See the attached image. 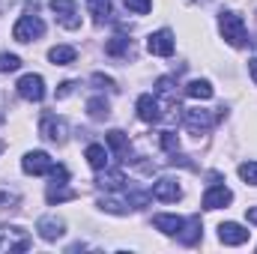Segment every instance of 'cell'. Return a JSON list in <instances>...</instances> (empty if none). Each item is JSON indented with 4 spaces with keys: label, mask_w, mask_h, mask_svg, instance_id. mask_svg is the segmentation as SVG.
<instances>
[{
    "label": "cell",
    "mask_w": 257,
    "mask_h": 254,
    "mask_svg": "<svg viewBox=\"0 0 257 254\" xmlns=\"http://www.w3.org/2000/svg\"><path fill=\"white\" fill-rule=\"evenodd\" d=\"M93 84H96V87H102V90H117V81H114V78H108V75H102V72H96V75H93Z\"/></svg>",
    "instance_id": "4dcf8cb0"
},
{
    "label": "cell",
    "mask_w": 257,
    "mask_h": 254,
    "mask_svg": "<svg viewBox=\"0 0 257 254\" xmlns=\"http://www.w3.org/2000/svg\"><path fill=\"white\" fill-rule=\"evenodd\" d=\"M15 90H18V96L27 99V102H42V99H45V81H42V75H33V72L21 75L18 84H15Z\"/></svg>",
    "instance_id": "3957f363"
},
{
    "label": "cell",
    "mask_w": 257,
    "mask_h": 254,
    "mask_svg": "<svg viewBox=\"0 0 257 254\" xmlns=\"http://www.w3.org/2000/svg\"><path fill=\"white\" fill-rule=\"evenodd\" d=\"M45 197H48V203H63V200L75 197V191L66 189V183H51V189L45 191Z\"/></svg>",
    "instance_id": "cb8c5ba5"
},
{
    "label": "cell",
    "mask_w": 257,
    "mask_h": 254,
    "mask_svg": "<svg viewBox=\"0 0 257 254\" xmlns=\"http://www.w3.org/2000/svg\"><path fill=\"white\" fill-rule=\"evenodd\" d=\"M87 114H90L93 120H105V117L111 114V105H108L102 96H93V99L87 102Z\"/></svg>",
    "instance_id": "603a6c76"
},
{
    "label": "cell",
    "mask_w": 257,
    "mask_h": 254,
    "mask_svg": "<svg viewBox=\"0 0 257 254\" xmlns=\"http://www.w3.org/2000/svg\"><path fill=\"white\" fill-rule=\"evenodd\" d=\"M30 248V236L21 227H0V251H27Z\"/></svg>",
    "instance_id": "8992f818"
},
{
    "label": "cell",
    "mask_w": 257,
    "mask_h": 254,
    "mask_svg": "<svg viewBox=\"0 0 257 254\" xmlns=\"http://www.w3.org/2000/svg\"><path fill=\"white\" fill-rule=\"evenodd\" d=\"M233 200V191L227 189V186H209V189L203 191V209H221V206H227Z\"/></svg>",
    "instance_id": "7c38bea8"
},
{
    "label": "cell",
    "mask_w": 257,
    "mask_h": 254,
    "mask_svg": "<svg viewBox=\"0 0 257 254\" xmlns=\"http://www.w3.org/2000/svg\"><path fill=\"white\" fill-rule=\"evenodd\" d=\"M9 203H18V194H0V206H9Z\"/></svg>",
    "instance_id": "836d02e7"
},
{
    "label": "cell",
    "mask_w": 257,
    "mask_h": 254,
    "mask_svg": "<svg viewBox=\"0 0 257 254\" xmlns=\"http://www.w3.org/2000/svg\"><path fill=\"white\" fill-rule=\"evenodd\" d=\"M147 51L150 54H156V57H171L174 54V33L171 30H156V33H150V39H147Z\"/></svg>",
    "instance_id": "52a82bcc"
},
{
    "label": "cell",
    "mask_w": 257,
    "mask_h": 254,
    "mask_svg": "<svg viewBox=\"0 0 257 254\" xmlns=\"http://www.w3.org/2000/svg\"><path fill=\"white\" fill-rule=\"evenodd\" d=\"M177 236H180V242H183V245H194V242L200 239V215H192V218H186Z\"/></svg>",
    "instance_id": "e0dca14e"
},
{
    "label": "cell",
    "mask_w": 257,
    "mask_h": 254,
    "mask_svg": "<svg viewBox=\"0 0 257 254\" xmlns=\"http://www.w3.org/2000/svg\"><path fill=\"white\" fill-rule=\"evenodd\" d=\"M111 57H123V54H128L132 51V42H128L126 36H114L111 42H108V48H105Z\"/></svg>",
    "instance_id": "d4e9b609"
},
{
    "label": "cell",
    "mask_w": 257,
    "mask_h": 254,
    "mask_svg": "<svg viewBox=\"0 0 257 254\" xmlns=\"http://www.w3.org/2000/svg\"><path fill=\"white\" fill-rule=\"evenodd\" d=\"M45 33V21L39 18V15H21L18 21H15V27H12V39L15 42H33V39H39Z\"/></svg>",
    "instance_id": "7a4b0ae2"
},
{
    "label": "cell",
    "mask_w": 257,
    "mask_h": 254,
    "mask_svg": "<svg viewBox=\"0 0 257 254\" xmlns=\"http://www.w3.org/2000/svg\"><path fill=\"white\" fill-rule=\"evenodd\" d=\"M51 180H54V183H66V180H69V171H66L63 165L51 168Z\"/></svg>",
    "instance_id": "1f68e13d"
},
{
    "label": "cell",
    "mask_w": 257,
    "mask_h": 254,
    "mask_svg": "<svg viewBox=\"0 0 257 254\" xmlns=\"http://www.w3.org/2000/svg\"><path fill=\"white\" fill-rule=\"evenodd\" d=\"M72 90H75V84H72V81H63V84L57 87V99H66V96H69Z\"/></svg>",
    "instance_id": "d6a6232c"
},
{
    "label": "cell",
    "mask_w": 257,
    "mask_h": 254,
    "mask_svg": "<svg viewBox=\"0 0 257 254\" xmlns=\"http://www.w3.org/2000/svg\"><path fill=\"white\" fill-rule=\"evenodd\" d=\"M3 123H6V114H3V111H0V126H3Z\"/></svg>",
    "instance_id": "8d00e7d4"
},
{
    "label": "cell",
    "mask_w": 257,
    "mask_h": 254,
    "mask_svg": "<svg viewBox=\"0 0 257 254\" xmlns=\"http://www.w3.org/2000/svg\"><path fill=\"white\" fill-rule=\"evenodd\" d=\"M75 57H78V51L72 45H54L48 51V60L54 66H69V63H75Z\"/></svg>",
    "instance_id": "d6986e66"
},
{
    "label": "cell",
    "mask_w": 257,
    "mask_h": 254,
    "mask_svg": "<svg viewBox=\"0 0 257 254\" xmlns=\"http://www.w3.org/2000/svg\"><path fill=\"white\" fill-rule=\"evenodd\" d=\"M156 200H165V203H174V200H180L183 197V189H180V183L177 180H171V177H162V180H156L153 183V191H150Z\"/></svg>",
    "instance_id": "30bf717a"
},
{
    "label": "cell",
    "mask_w": 257,
    "mask_h": 254,
    "mask_svg": "<svg viewBox=\"0 0 257 254\" xmlns=\"http://www.w3.org/2000/svg\"><path fill=\"white\" fill-rule=\"evenodd\" d=\"M123 3H126V9L132 15H147L153 9V0H123Z\"/></svg>",
    "instance_id": "f1b7e54d"
},
{
    "label": "cell",
    "mask_w": 257,
    "mask_h": 254,
    "mask_svg": "<svg viewBox=\"0 0 257 254\" xmlns=\"http://www.w3.org/2000/svg\"><path fill=\"white\" fill-rule=\"evenodd\" d=\"M0 153H3V141H0Z\"/></svg>",
    "instance_id": "74e56055"
},
{
    "label": "cell",
    "mask_w": 257,
    "mask_h": 254,
    "mask_svg": "<svg viewBox=\"0 0 257 254\" xmlns=\"http://www.w3.org/2000/svg\"><path fill=\"white\" fill-rule=\"evenodd\" d=\"M218 239L224 245H245L248 242V230L236 221H221L218 224Z\"/></svg>",
    "instance_id": "8fae6325"
},
{
    "label": "cell",
    "mask_w": 257,
    "mask_h": 254,
    "mask_svg": "<svg viewBox=\"0 0 257 254\" xmlns=\"http://www.w3.org/2000/svg\"><path fill=\"white\" fill-rule=\"evenodd\" d=\"M15 69H21V57L3 51V54H0V72H15Z\"/></svg>",
    "instance_id": "4316f807"
},
{
    "label": "cell",
    "mask_w": 257,
    "mask_h": 254,
    "mask_svg": "<svg viewBox=\"0 0 257 254\" xmlns=\"http://www.w3.org/2000/svg\"><path fill=\"white\" fill-rule=\"evenodd\" d=\"M245 218H248V224H257V206H248L245 209Z\"/></svg>",
    "instance_id": "e575fe53"
},
{
    "label": "cell",
    "mask_w": 257,
    "mask_h": 254,
    "mask_svg": "<svg viewBox=\"0 0 257 254\" xmlns=\"http://www.w3.org/2000/svg\"><path fill=\"white\" fill-rule=\"evenodd\" d=\"M218 30H221V36H224V42L233 45V48H242V45L248 42L245 21H242V15H236V12H221V15H218Z\"/></svg>",
    "instance_id": "6da1fadb"
},
{
    "label": "cell",
    "mask_w": 257,
    "mask_h": 254,
    "mask_svg": "<svg viewBox=\"0 0 257 254\" xmlns=\"http://www.w3.org/2000/svg\"><path fill=\"white\" fill-rule=\"evenodd\" d=\"M51 12L57 15V21L63 24L66 30H75L81 27V18H78V3L75 0H48Z\"/></svg>",
    "instance_id": "5b68a950"
},
{
    "label": "cell",
    "mask_w": 257,
    "mask_h": 254,
    "mask_svg": "<svg viewBox=\"0 0 257 254\" xmlns=\"http://www.w3.org/2000/svg\"><path fill=\"white\" fill-rule=\"evenodd\" d=\"M87 9H90V15H93V21L96 24H105L108 18H111V0H87Z\"/></svg>",
    "instance_id": "44dd1931"
},
{
    "label": "cell",
    "mask_w": 257,
    "mask_h": 254,
    "mask_svg": "<svg viewBox=\"0 0 257 254\" xmlns=\"http://www.w3.org/2000/svg\"><path fill=\"white\" fill-rule=\"evenodd\" d=\"M99 189H105V191H120L123 186H126V174L123 171H99Z\"/></svg>",
    "instance_id": "2e32d148"
},
{
    "label": "cell",
    "mask_w": 257,
    "mask_h": 254,
    "mask_svg": "<svg viewBox=\"0 0 257 254\" xmlns=\"http://www.w3.org/2000/svg\"><path fill=\"white\" fill-rule=\"evenodd\" d=\"M159 144H162L168 153H177V150H180V138H177L174 132H162V135H159Z\"/></svg>",
    "instance_id": "f546056e"
},
{
    "label": "cell",
    "mask_w": 257,
    "mask_h": 254,
    "mask_svg": "<svg viewBox=\"0 0 257 254\" xmlns=\"http://www.w3.org/2000/svg\"><path fill=\"white\" fill-rule=\"evenodd\" d=\"M84 159H87V165H90L93 171L108 168V150H105L102 144H90V147H87V153H84Z\"/></svg>",
    "instance_id": "ac0fdd59"
},
{
    "label": "cell",
    "mask_w": 257,
    "mask_h": 254,
    "mask_svg": "<svg viewBox=\"0 0 257 254\" xmlns=\"http://www.w3.org/2000/svg\"><path fill=\"white\" fill-rule=\"evenodd\" d=\"M138 117H141L144 123H159V120H162V102H159L156 96L144 93V96L138 99Z\"/></svg>",
    "instance_id": "4fadbf2b"
},
{
    "label": "cell",
    "mask_w": 257,
    "mask_h": 254,
    "mask_svg": "<svg viewBox=\"0 0 257 254\" xmlns=\"http://www.w3.org/2000/svg\"><path fill=\"white\" fill-rule=\"evenodd\" d=\"M105 141H108V147H111L117 156H126V153H128V135H126V132L111 129V132L105 135Z\"/></svg>",
    "instance_id": "7402d4cb"
},
{
    "label": "cell",
    "mask_w": 257,
    "mask_h": 254,
    "mask_svg": "<svg viewBox=\"0 0 257 254\" xmlns=\"http://www.w3.org/2000/svg\"><path fill=\"white\" fill-rule=\"evenodd\" d=\"M54 162L45 150H30L24 159H21V171L24 174H33V177H42V174H51Z\"/></svg>",
    "instance_id": "277c9868"
},
{
    "label": "cell",
    "mask_w": 257,
    "mask_h": 254,
    "mask_svg": "<svg viewBox=\"0 0 257 254\" xmlns=\"http://www.w3.org/2000/svg\"><path fill=\"white\" fill-rule=\"evenodd\" d=\"M183 221H186V218H180V215H168V212L153 215L156 230H162L165 236H177V233H180V227H183Z\"/></svg>",
    "instance_id": "9a60e30c"
},
{
    "label": "cell",
    "mask_w": 257,
    "mask_h": 254,
    "mask_svg": "<svg viewBox=\"0 0 257 254\" xmlns=\"http://www.w3.org/2000/svg\"><path fill=\"white\" fill-rule=\"evenodd\" d=\"M248 72H251V78H254V84H257V57L248 60Z\"/></svg>",
    "instance_id": "d590c367"
},
{
    "label": "cell",
    "mask_w": 257,
    "mask_h": 254,
    "mask_svg": "<svg viewBox=\"0 0 257 254\" xmlns=\"http://www.w3.org/2000/svg\"><path fill=\"white\" fill-rule=\"evenodd\" d=\"M99 206H102L105 212H111V215H126V212H128V203L114 200V197H102V200H99Z\"/></svg>",
    "instance_id": "484cf974"
},
{
    "label": "cell",
    "mask_w": 257,
    "mask_h": 254,
    "mask_svg": "<svg viewBox=\"0 0 257 254\" xmlns=\"http://www.w3.org/2000/svg\"><path fill=\"white\" fill-rule=\"evenodd\" d=\"M239 177H242L248 186H257V162H242V165H239Z\"/></svg>",
    "instance_id": "83f0119b"
},
{
    "label": "cell",
    "mask_w": 257,
    "mask_h": 254,
    "mask_svg": "<svg viewBox=\"0 0 257 254\" xmlns=\"http://www.w3.org/2000/svg\"><path fill=\"white\" fill-rule=\"evenodd\" d=\"M186 96L206 102V99H212V84H209V81H203V78H194V81L186 84Z\"/></svg>",
    "instance_id": "ffe728a7"
},
{
    "label": "cell",
    "mask_w": 257,
    "mask_h": 254,
    "mask_svg": "<svg viewBox=\"0 0 257 254\" xmlns=\"http://www.w3.org/2000/svg\"><path fill=\"white\" fill-rule=\"evenodd\" d=\"M183 120H186V126L192 129V132H206V129L215 123V117L209 111H203V108H186L183 111Z\"/></svg>",
    "instance_id": "5bb4252c"
},
{
    "label": "cell",
    "mask_w": 257,
    "mask_h": 254,
    "mask_svg": "<svg viewBox=\"0 0 257 254\" xmlns=\"http://www.w3.org/2000/svg\"><path fill=\"white\" fill-rule=\"evenodd\" d=\"M36 230H39V236H42L45 242H57L66 233V221L57 218V215H42V218L36 221Z\"/></svg>",
    "instance_id": "9c48e42d"
},
{
    "label": "cell",
    "mask_w": 257,
    "mask_h": 254,
    "mask_svg": "<svg viewBox=\"0 0 257 254\" xmlns=\"http://www.w3.org/2000/svg\"><path fill=\"white\" fill-rule=\"evenodd\" d=\"M39 135H42L48 144H66L69 126H66L63 117H45V120H42V126H39Z\"/></svg>",
    "instance_id": "ba28073f"
}]
</instances>
